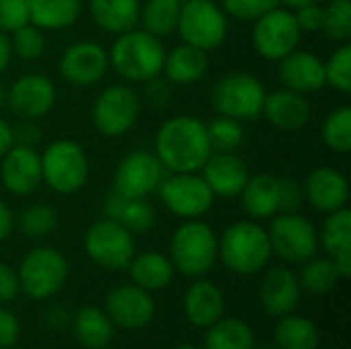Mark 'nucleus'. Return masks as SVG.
<instances>
[{"label":"nucleus","instance_id":"nucleus-6","mask_svg":"<svg viewBox=\"0 0 351 349\" xmlns=\"http://www.w3.org/2000/svg\"><path fill=\"white\" fill-rule=\"evenodd\" d=\"M265 86L259 78L247 72H230L222 76L212 91V105L218 115L237 121H255L261 117Z\"/></svg>","mask_w":351,"mask_h":349},{"label":"nucleus","instance_id":"nucleus-29","mask_svg":"<svg viewBox=\"0 0 351 349\" xmlns=\"http://www.w3.org/2000/svg\"><path fill=\"white\" fill-rule=\"evenodd\" d=\"M128 269H130L132 284H136L138 288H142L146 292L165 290L175 278V267H173L171 259L156 251H146V253L134 255L132 261L128 263Z\"/></svg>","mask_w":351,"mask_h":349},{"label":"nucleus","instance_id":"nucleus-27","mask_svg":"<svg viewBox=\"0 0 351 349\" xmlns=\"http://www.w3.org/2000/svg\"><path fill=\"white\" fill-rule=\"evenodd\" d=\"M105 214L132 234H144L156 224V212L144 197H123L117 191H111L107 197Z\"/></svg>","mask_w":351,"mask_h":349},{"label":"nucleus","instance_id":"nucleus-46","mask_svg":"<svg viewBox=\"0 0 351 349\" xmlns=\"http://www.w3.org/2000/svg\"><path fill=\"white\" fill-rule=\"evenodd\" d=\"M142 84H144V99L152 107H156V109L167 107L173 93H171V82L162 74H158V76H154V78H150V80H146Z\"/></svg>","mask_w":351,"mask_h":349},{"label":"nucleus","instance_id":"nucleus-44","mask_svg":"<svg viewBox=\"0 0 351 349\" xmlns=\"http://www.w3.org/2000/svg\"><path fill=\"white\" fill-rule=\"evenodd\" d=\"M29 23L27 0H0V31L12 33Z\"/></svg>","mask_w":351,"mask_h":349},{"label":"nucleus","instance_id":"nucleus-21","mask_svg":"<svg viewBox=\"0 0 351 349\" xmlns=\"http://www.w3.org/2000/svg\"><path fill=\"white\" fill-rule=\"evenodd\" d=\"M280 80L286 88L300 95L321 91L325 82V62L306 49H294L280 60Z\"/></svg>","mask_w":351,"mask_h":349},{"label":"nucleus","instance_id":"nucleus-10","mask_svg":"<svg viewBox=\"0 0 351 349\" xmlns=\"http://www.w3.org/2000/svg\"><path fill=\"white\" fill-rule=\"evenodd\" d=\"M271 253L286 263H304L319 251V232L315 224L296 214H276L267 230Z\"/></svg>","mask_w":351,"mask_h":349},{"label":"nucleus","instance_id":"nucleus-52","mask_svg":"<svg viewBox=\"0 0 351 349\" xmlns=\"http://www.w3.org/2000/svg\"><path fill=\"white\" fill-rule=\"evenodd\" d=\"M12 228H14V214L4 202H0V243H4L10 237Z\"/></svg>","mask_w":351,"mask_h":349},{"label":"nucleus","instance_id":"nucleus-24","mask_svg":"<svg viewBox=\"0 0 351 349\" xmlns=\"http://www.w3.org/2000/svg\"><path fill=\"white\" fill-rule=\"evenodd\" d=\"M311 103L304 95L296 91L280 88L265 95L261 117H265L271 125L280 130H300L311 121Z\"/></svg>","mask_w":351,"mask_h":349},{"label":"nucleus","instance_id":"nucleus-34","mask_svg":"<svg viewBox=\"0 0 351 349\" xmlns=\"http://www.w3.org/2000/svg\"><path fill=\"white\" fill-rule=\"evenodd\" d=\"M276 349H319L321 333L308 317L284 315L274 331Z\"/></svg>","mask_w":351,"mask_h":349},{"label":"nucleus","instance_id":"nucleus-32","mask_svg":"<svg viewBox=\"0 0 351 349\" xmlns=\"http://www.w3.org/2000/svg\"><path fill=\"white\" fill-rule=\"evenodd\" d=\"M29 23L43 29H66L80 16V0H27Z\"/></svg>","mask_w":351,"mask_h":349},{"label":"nucleus","instance_id":"nucleus-23","mask_svg":"<svg viewBox=\"0 0 351 349\" xmlns=\"http://www.w3.org/2000/svg\"><path fill=\"white\" fill-rule=\"evenodd\" d=\"M226 298L224 292L210 280L195 278L183 296V313L187 321L197 329H208L224 317Z\"/></svg>","mask_w":351,"mask_h":349},{"label":"nucleus","instance_id":"nucleus-59","mask_svg":"<svg viewBox=\"0 0 351 349\" xmlns=\"http://www.w3.org/2000/svg\"><path fill=\"white\" fill-rule=\"evenodd\" d=\"M8 349H12V348H8Z\"/></svg>","mask_w":351,"mask_h":349},{"label":"nucleus","instance_id":"nucleus-39","mask_svg":"<svg viewBox=\"0 0 351 349\" xmlns=\"http://www.w3.org/2000/svg\"><path fill=\"white\" fill-rule=\"evenodd\" d=\"M323 142L339 152L348 154L351 150V109L339 107L331 111L323 121Z\"/></svg>","mask_w":351,"mask_h":349},{"label":"nucleus","instance_id":"nucleus-9","mask_svg":"<svg viewBox=\"0 0 351 349\" xmlns=\"http://www.w3.org/2000/svg\"><path fill=\"white\" fill-rule=\"evenodd\" d=\"M140 107L142 101L132 86H105L93 103V123L105 138H119L138 121Z\"/></svg>","mask_w":351,"mask_h":349},{"label":"nucleus","instance_id":"nucleus-8","mask_svg":"<svg viewBox=\"0 0 351 349\" xmlns=\"http://www.w3.org/2000/svg\"><path fill=\"white\" fill-rule=\"evenodd\" d=\"M177 31L183 43L210 51L226 41L228 19L214 0H183Z\"/></svg>","mask_w":351,"mask_h":349},{"label":"nucleus","instance_id":"nucleus-37","mask_svg":"<svg viewBox=\"0 0 351 349\" xmlns=\"http://www.w3.org/2000/svg\"><path fill=\"white\" fill-rule=\"evenodd\" d=\"M14 226L29 239H43L58 228V212L49 204H31L14 216Z\"/></svg>","mask_w":351,"mask_h":349},{"label":"nucleus","instance_id":"nucleus-58","mask_svg":"<svg viewBox=\"0 0 351 349\" xmlns=\"http://www.w3.org/2000/svg\"><path fill=\"white\" fill-rule=\"evenodd\" d=\"M255 349H276V348H257V346H255Z\"/></svg>","mask_w":351,"mask_h":349},{"label":"nucleus","instance_id":"nucleus-28","mask_svg":"<svg viewBox=\"0 0 351 349\" xmlns=\"http://www.w3.org/2000/svg\"><path fill=\"white\" fill-rule=\"evenodd\" d=\"M208 70V51L181 43L173 47L171 53L165 56V66H162V76L171 84H195L197 80L204 78Z\"/></svg>","mask_w":351,"mask_h":349},{"label":"nucleus","instance_id":"nucleus-18","mask_svg":"<svg viewBox=\"0 0 351 349\" xmlns=\"http://www.w3.org/2000/svg\"><path fill=\"white\" fill-rule=\"evenodd\" d=\"M0 181L12 195H31L43 183L41 158L35 148L10 146L0 158Z\"/></svg>","mask_w":351,"mask_h":349},{"label":"nucleus","instance_id":"nucleus-47","mask_svg":"<svg viewBox=\"0 0 351 349\" xmlns=\"http://www.w3.org/2000/svg\"><path fill=\"white\" fill-rule=\"evenodd\" d=\"M12 146L35 148L41 142V130L31 119H21L16 125H10Z\"/></svg>","mask_w":351,"mask_h":349},{"label":"nucleus","instance_id":"nucleus-50","mask_svg":"<svg viewBox=\"0 0 351 349\" xmlns=\"http://www.w3.org/2000/svg\"><path fill=\"white\" fill-rule=\"evenodd\" d=\"M19 292H21V286H19L16 272L8 267L6 263H0V304L14 300Z\"/></svg>","mask_w":351,"mask_h":349},{"label":"nucleus","instance_id":"nucleus-13","mask_svg":"<svg viewBox=\"0 0 351 349\" xmlns=\"http://www.w3.org/2000/svg\"><path fill=\"white\" fill-rule=\"evenodd\" d=\"M300 27L294 12L288 8H274L253 25V47L263 60L280 62L284 56L294 51L300 41Z\"/></svg>","mask_w":351,"mask_h":349},{"label":"nucleus","instance_id":"nucleus-26","mask_svg":"<svg viewBox=\"0 0 351 349\" xmlns=\"http://www.w3.org/2000/svg\"><path fill=\"white\" fill-rule=\"evenodd\" d=\"M239 195L243 210L255 220H265L280 212V179L274 175L249 177Z\"/></svg>","mask_w":351,"mask_h":349},{"label":"nucleus","instance_id":"nucleus-30","mask_svg":"<svg viewBox=\"0 0 351 349\" xmlns=\"http://www.w3.org/2000/svg\"><path fill=\"white\" fill-rule=\"evenodd\" d=\"M70 325L78 344L86 349H105L115 335V325L111 323L107 313L97 306L78 309Z\"/></svg>","mask_w":351,"mask_h":349},{"label":"nucleus","instance_id":"nucleus-31","mask_svg":"<svg viewBox=\"0 0 351 349\" xmlns=\"http://www.w3.org/2000/svg\"><path fill=\"white\" fill-rule=\"evenodd\" d=\"M88 10L97 27L119 35L136 29L140 19V0H90Z\"/></svg>","mask_w":351,"mask_h":349},{"label":"nucleus","instance_id":"nucleus-2","mask_svg":"<svg viewBox=\"0 0 351 349\" xmlns=\"http://www.w3.org/2000/svg\"><path fill=\"white\" fill-rule=\"evenodd\" d=\"M167 49L160 37L144 29L119 33L109 49V66L128 82H146L162 74Z\"/></svg>","mask_w":351,"mask_h":349},{"label":"nucleus","instance_id":"nucleus-40","mask_svg":"<svg viewBox=\"0 0 351 349\" xmlns=\"http://www.w3.org/2000/svg\"><path fill=\"white\" fill-rule=\"evenodd\" d=\"M325 35L337 43H350L351 37V0H331L323 6Z\"/></svg>","mask_w":351,"mask_h":349},{"label":"nucleus","instance_id":"nucleus-38","mask_svg":"<svg viewBox=\"0 0 351 349\" xmlns=\"http://www.w3.org/2000/svg\"><path fill=\"white\" fill-rule=\"evenodd\" d=\"M206 132L212 152H237V148H241V144L245 142L243 125L232 117L218 115L216 119L206 123Z\"/></svg>","mask_w":351,"mask_h":349},{"label":"nucleus","instance_id":"nucleus-22","mask_svg":"<svg viewBox=\"0 0 351 349\" xmlns=\"http://www.w3.org/2000/svg\"><path fill=\"white\" fill-rule=\"evenodd\" d=\"M300 282L298 276L288 267H271L259 288V300L269 317H284L296 311L300 302Z\"/></svg>","mask_w":351,"mask_h":349},{"label":"nucleus","instance_id":"nucleus-51","mask_svg":"<svg viewBox=\"0 0 351 349\" xmlns=\"http://www.w3.org/2000/svg\"><path fill=\"white\" fill-rule=\"evenodd\" d=\"M43 321L49 329H66L72 321V315L64 306H49L43 315Z\"/></svg>","mask_w":351,"mask_h":349},{"label":"nucleus","instance_id":"nucleus-35","mask_svg":"<svg viewBox=\"0 0 351 349\" xmlns=\"http://www.w3.org/2000/svg\"><path fill=\"white\" fill-rule=\"evenodd\" d=\"M181 0H146L140 4V23L154 37H167L177 31Z\"/></svg>","mask_w":351,"mask_h":349},{"label":"nucleus","instance_id":"nucleus-60","mask_svg":"<svg viewBox=\"0 0 351 349\" xmlns=\"http://www.w3.org/2000/svg\"><path fill=\"white\" fill-rule=\"evenodd\" d=\"M181 2H183V0H181Z\"/></svg>","mask_w":351,"mask_h":349},{"label":"nucleus","instance_id":"nucleus-7","mask_svg":"<svg viewBox=\"0 0 351 349\" xmlns=\"http://www.w3.org/2000/svg\"><path fill=\"white\" fill-rule=\"evenodd\" d=\"M66 257L51 247L31 249L16 269L21 290L33 300H47L56 296L68 280Z\"/></svg>","mask_w":351,"mask_h":349},{"label":"nucleus","instance_id":"nucleus-3","mask_svg":"<svg viewBox=\"0 0 351 349\" xmlns=\"http://www.w3.org/2000/svg\"><path fill=\"white\" fill-rule=\"evenodd\" d=\"M271 255L267 230L251 220L230 224L218 239L220 261L239 276H251L265 269Z\"/></svg>","mask_w":351,"mask_h":349},{"label":"nucleus","instance_id":"nucleus-5","mask_svg":"<svg viewBox=\"0 0 351 349\" xmlns=\"http://www.w3.org/2000/svg\"><path fill=\"white\" fill-rule=\"evenodd\" d=\"M39 158L43 183L51 191L70 195L84 187L88 179V156L80 144L72 140H56Z\"/></svg>","mask_w":351,"mask_h":349},{"label":"nucleus","instance_id":"nucleus-1","mask_svg":"<svg viewBox=\"0 0 351 349\" xmlns=\"http://www.w3.org/2000/svg\"><path fill=\"white\" fill-rule=\"evenodd\" d=\"M154 154L171 173H197L212 154L206 123L193 115L167 119L156 132Z\"/></svg>","mask_w":351,"mask_h":349},{"label":"nucleus","instance_id":"nucleus-54","mask_svg":"<svg viewBox=\"0 0 351 349\" xmlns=\"http://www.w3.org/2000/svg\"><path fill=\"white\" fill-rule=\"evenodd\" d=\"M12 146V136H10V125L0 117V158L8 152Z\"/></svg>","mask_w":351,"mask_h":349},{"label":"nucleus","instance_id":"nucleus-45","mask_svg":"<svg viewBox=\"0 0 351 349\" xmlns=\"http://www.w3.org/2000/svg\"><path fill=\"white\" fill-rule=\"evenodd\" d=\"M280 179V212L278 214H296L304 204V191L300 181L294 177H278Z\"/></svg>","mask_w":351,"mask_h":349},{"label":"nucleus","instance_id":"nucleus-14","mask_svg":"<svg viewBox=\"0 0 351 349\" xmlns=\"http://www.w3.org/2000/svg\"><path fill=\"white\" fill-rule=\"evenodd\" d=\"M162 165L154 152L134 150L123 156L113 175V191L123 197H146L158 189Z\"/></svg>","mask_w":351,"mask_h":349},{"label":"nucleus","instance_id":"nucleus-12","mask_svg":"<svg viewBox=\"0 0 351 349\" xmlns=\"http://www.w3.org/2000/svg\"><path fill=\"white\" fill-rule=\"evenodd\" d=\"M158 193L167 210L183 220L208 214L216 197L202 175L195 173H173V177L160 181Z\"/></svg>","mask_w":351,"mask_h":349},{"label":"nucleus","instance_id":"nucleus-33","mask_svg":"<svg viewBox=\"0 0 351 349\" xmlns=\"http://www.w3.org/2000/svg\"><path fill=\"white\" fill-rule=\"evenodd\" d=\"M255 331L243 319L222 317L206 329L204 349H255Z\"/></svg>","mask_w":351,"mask_h":349},{"label":"nucleus","instance_id":"nucleus-43","mask_svg":"<svg viewBox=\"0 0 351 349\" xmlns=\"http://www.w3.org/2000/svg\"><path fill=\"white\" fill-rule=\"evenodd\" d=\"M280 6V0H222V10L237 21H255Z\"/></svg>","mask_w":351,"mask_h":349},{"label":"nucleus","instance_id":"nucleus-42","mask_svg":"<svg viewBox=\"0 0 351 349\" xmlns=\"http://www.w3.org/2000/svg\"><path fill=\"white\" fill-rule=\"evenodd\" d=\"M325 82L348 95L351 91V45L341 43L325 62Z\"/></svg>","mask_w":351,"mask_h":349},{"label":"nucleus","instance_id":"nucleus-36","mask_svg":"<svg viewBox=\"0 0 351 349\" xmlns=\"http://www.w3.org/2000/svg\"><path fill=\"white\" fill-rule=\"evenodd\" d=\"M298 282H300V288H304L306 292H311L315 296H325L331 290H335V286L341 282V276L331 257L315 255L302 263Z\"/></svg>","mask_w":351,"mask_h":349},{"label":"nucleus","instance_id":"nucleus-11","mask_svg":"<svg viewBox=\"0 0 351 349\" xmlns=\"http://www.w3.org/2000/svg\"><path fill=\"white\" fill-rule=\"evenodd\" d=\"M84 251L101 267L117 272L136 255L134 234L111 218L97 220L84 232Z\"/></svg>","mask_w":351,"mask_h":349},{"label":"nucleus","instance_id":"nucleus-53","mask_svg":"<svg viewBox=\"0 0 351 349\" xmlns=\"http://www.w3.org/2000/svg\"><path fill=\"white\" fill-rule=\"evenodd\" d=\"M12 58V47H10V39L6 33L0 31V74L6 70V66L10 64Z\"/></svg>","mask_w":351,"mask_h":349},{"label":"nucleus","instance_id":"nucleus-56","mask_svg":"<svg viewBox=\"0 0 351 349\" xmlns=\"http://www.w3.org/2000/svg\"><path fill=\"white\" fill-rule=\"evenodd\" d=\"M6 95H8V88L4 86V82H0V109L6 105Z\"/></svg>","mask_w":351,"mask_h":349},{"label":"nucleus","instance_id":"nucleus-16","mask_svg":"<svg viewBox=\"0 0 351 349\" xmlns=\"http://www.w3.org/2000/svg\"><path fill=\"white\" fill-rule=\"evenodd\" d=\"M6 105L21 119H41L56 105V86L45 74H23L8 86Z\"/></svg>","mask_w":351,"mask_h":349},{"label":"nucleus","instance_id":"nucleus-41","mask_svg":"<svg viewBox=\"0 0 351 349\" xmlns=\"http://www.w3.org/2000/svg\"><path fill=\"white\" fill-rule=\"evenodd\" d=\"M8 39H10L12 56L21 58L25 62L39 60L45 51V35L39 27H35L31 23L12 31Z\"/></svg>","mask_w":351,"mask_h":349},{"label":"nucleus","instance_id":"nucleus-49","mask_svg":"<svg viewBox=\"0 0 351 349\" xmlns=\"http://www.w3.org/2000/svg\"><path fill=\"white\" fill-rule=\"evenodd\" d=\"M294 19L300 27V31H319L323 27V6L321 4H308L298 10H294Z\"/></svg>","mask_w":351,"mask_h":349},{"label":"nucleus","instance_id":"nucleus-17","mask_svg":"<svg viewBox=\"0 0 351 349\" xmlns=\"http://www.w3.org/2000/svg\"><path fill=\"white\" fill-rule=\"evenodd\" d=\"M109 70V51L95 41H78L64 49L60 58V74L76 86L99 82Z\"/></svg>","mask_w":351,"mask_h":349},{"label":"nucleus","instance_id":"nucleus-57","mask_svg":"<svg viewBox=\"0 0 351 349\" xmlns=\"http://www.w3.org/2000/svg\"><path fill=\"white\" fill-rule=\"evenodd\" d=\"M173 349H199V348H195V346H191V344H183V346H177V348H173Z\"/></svg>","mask_w":351,"mask_h":349},{"label":"nucleus","instance_id":"nucleus-25","mask_svg":"<svg viewBox=\"0 0 351 349\" xmlns=\"http://www.w3.org/2000/svg\"><path fill=\"white\" fill-rule=\"evenodd\" d=\"M319 243L333 259L341 280H348L351 276V212L348 208H339L327 216Z\"/></svg>","mask_w":351,"mask_h":349},{"label":"nucleus","instance_id":"nucleus-15","mask_svg":"<svg viewBox=\"0 0 351 349\" xmlns=\"http://www.w3.org/2000/svg\"><path fill=\"white\" fill-rule=\"evenodd\" d=\"M105 313L115 327L138 331L154 319L156 306L150 292L138 288L136 284H121L107 294Z\"/></svg>","mask_w":351,"mask_h":349},{"label":"nucleus","instance_id":"nucleus-55","mask_svg":"<svg viewBox=\"0 0 351 349\" xmlns=\"http://www.w3.org/2000/svg\"><path fill=\"white\" fill-rule=\"evenodd\" d=\"M280 4H284L288 10H298L308 4H321V0H280Z\"/></svg>","mask_w":351,"mask_h":349},{"label":"nucleus","instance_id":"nucleus-19","mask_svg":"<svg viewBox=\"0 0 351 349\" xmlns=\"http://www.w3.org/2000/svg\"><path fill=\"white\" fill-rule=\"evenodd\" d=\"M304 200L319 212L331 214L346 208L350 197V185L341 171L333 167H317L302 183Z\"/></svg>","mask_w":351,"mask_h":349},{"label":"nucleus","instance_id":"nucleus-48","mask_svg":"<svg viewBox=\"0 0 351 349\" xmlns=\"http://www.w3.org/2000/svg\"><path fill=\"white\" fill-rule=\"evenodd\" d=\"M21 335V325L19 319L12 311L0 306V349L14 348Z\"/></svg>","mask_w":351,"mask_h":349},{"label":"nucleus","instance_id":"nucleus-4","mask_svg":"<svg viewBox=\"0 0 351 349\" xmlns=\"http://www.w3.org/2000/svg\"><path fill=\"white\" fill-rule=\"evenodd\" d=\"M169 259L175 272L185 278H204L218 259V237L210 224L195 220H185L175 228L169 243Z\"/></svg>","mask_w":351,"mask_h":349},{"label":"nucleus","instance_id":"nucleus-20","mask_svg":"<svg viewBox=\"0 0 351 349\" xmlns=\"http://www.w3.org/2000/svg\"><path fill=\"white\" fill-rule=\"evenodd\" d=\"M199 171L212 193L220 197H237L251 177L247 163L237 152H212Z\"/></svg>","mask_w":351,"mask_h":349}]
</instances>
